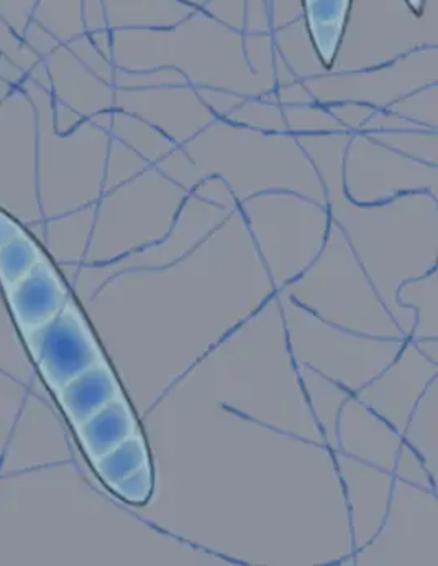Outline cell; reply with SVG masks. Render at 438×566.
<instances>
[{"label":"cell","instance_id":"cell-1","mask_svg":"<svg viewBox=\"0 0 438 566\" xmlns=\"http://www.w3.org/2000/svg\"><path fill=\"white\" fill-rule=\"evenodd\" d=\"M23 338L40 374L55 392L104 359L86 319L71 300L58 315L23 333Z\"/></svg>","mask_w":438,"mask_h":566},{"label":"cell","instance_id":"cell-2","mask_svg":"<svg viewBox=\"0 0 438 566\" xmlns=\"http://www.w3.org/2000/svg\"><path fill=\"white\" fill-rule=\"evenodd\" d=\"M7 296L13 318L22 333L58 315L70 300L62 279L43 258L29 274L7 289Z\"/></svg>","mask_w":438,"mask_h":566},{"label":"cell","instance_id":"cell-3","mask_svg":"<svg viewBox=\"0 0 438 566\" xmlns=\"http://www.w3.org/2000/svg\"><path fill=\"white\" fill-rule=\"evenodd\" d=\"M56 396L70 422L77 427L110 400L122 396V390L109 364L103 359L64 384Z\"/></svg>","mask_w":438,"mask_h":566},{"label":"cell","instance_id":"cell-4","mask_svg":"<svg viewBox=\"0 0 438 566\" xmlns=\"http://www.w3.org/2000/svg\"><path fill=\"white\" fill-rule=\"evenodd\" d=\"M81 447L90 461L106 454L107 451L138 433L133 412L122 396L110 400L96 413L76 427Z\"/></svg>","mask_w":438,"mask_h":566},{"label":"cell","instance_id":"cell-5","mask_svg":"<svg viewBox=\"0 0 438 566\" xmlns=\"http://www.w3.org/2000/svg\"><path fill=\"white\" fill-rule=\"evenodd\" d=\"M349 0H308V19L313 43L323 62H332L342 35Z\"/></svg>","mask_w":438,"mask_h":566},{"label":"cell","instance_id":"cell-6","mask_svg":"<svg viewBox=\"0 0 438 566\" xmlns=\"http://www.w3.org/2000/svg\"><path fill=\"white\" fill-rule=\"evenodd\" d=\"M93 463L100 480L107 486L113 488L114 484L119 483L128 474L148 463L147 444H145L140 434H133V437L127 438L122 443L117 444L113 450L107 451L103 457L94 460Z\"/></svg>","mask_w":438,"mask_h":566},{"label":"cell","instance_id":"cell-7","mask_svg":"<svg viewBox=\"0 0 438 566\" xmlns=\"http://www.w3.org/2000/svg\"><path fill=\"white\" fill-rule=\"evenodd\" d=\"M42 258L39 245L25 232L0 245V282L3 289H10L29 274Z\"/></svg>","mask_w":438,"mask_h":566},{"label":"cell","instance_id":"cell-8","mask_svg":"<svg viewBox=\"0 0 438 566\" xmlns=\"http://www.w3.org/2000/svg\"><path fill=\"white\" fill-rule=\"evenodd\" d=\"M151 488H153V476H151L150 464L147 463L114 484L110 490L116 491L120 497L131 504H143L151 493Z\"/></svg>","mask_w":438,"mask_h":566},{"label":"cell","instance_id":"cell-9","mask_svg":"<svg viewBox=\"0 0 438 566\" xmlns=\"http://www.w3.org/2000/svg\"><path fill=\"white\" fill-rule=\"evenodd\" d=\"M22 228L12 218H9L6 212L0 211V245L12 241L13 238L22 234Z\"/></svg>","mask_w":438,"mask_h":566},{"label":"cell","instance_id":"cell-10","mask_svg":"<svg viewBox=\"0 0 438 566\" xmlns=\"http://www.w3.org/2000/svg\"><path fill=\"white\" fill-rule=\"evenodd\" d=\"M409 2L410 6L416 7V9H419L420 2H423V0H409Z\"/></svg>","mask_w":438,"mask_h":566}]
</instances>
